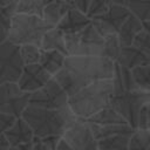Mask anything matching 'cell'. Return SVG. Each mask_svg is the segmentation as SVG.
I'll return each mask as SVG.
<instances>
[{"label": "cell", "instance_id": "1", "mask_svg": "<svg viewBox=\"0 0 150 150\" xmlns=\"http://www.w3.org/2000/svg\"><path fill=\"white\" fill-rule=\"evenodd\" d=\"M114 69L115 61L108 57L68 55L63 68L53 77L57 81L67 95L71 96L91 82L112 79Z\"/></svg>", "mask_w": 150, "mask_h": 150}, {"label": "cell", "instance_id": "2", "mask_svg": "<svg viewBox=\"0 0 150 150\" xmlns=\"http://www.w3.org/2000/svg\"><path fill=\"white\" fill-rule=\"evenodd\" d=\"M21 117L29 124L36 137L50 135L62 136L77 120L69 107L62 109H46L32 104H28Z\"/></svg>", "mask_w": 150, "mask_h": 150}, {"label": "cell", "instance_id": "3", "mask_svg": "<svg viewBox=\"0 0 150 150\" xmlns=\"http://www.w3.org/2000/svg\"><path fill=\"white\" fill-rule=\"evenodd\" d=\"M112 96L111 79L91 82L68 98V107L77 118L88 120L110 103Z\"/></svg>", "mask_w": 150, "mask_h": 150}, {"label": "cell", "instance_id": "4", "mask_svg": "<svg viewBox=\"0 0 150 150\" xmlns=\"http://www.w3.org/2000/svg\"><path fill=\"white\" fill-rule=\"evenodd\" d=\"M54 26L43 20L42 16L15 13L11 19L8 29V41L14 45H36L40 46L43 35Z\"/></svg>", "mask_w": 150, "mask_h": 150}, {"label": "cell", "instance_id": "5", "mask_svg": "<svg viewBox=\"0 0 150 150\" xmlns=\"http://www.w3.org/2000/svg\"><path fill=\"white\" fill-rule=\"evenodd\" d=\"M68 55L102 56L104 38L96 30L91 22L82 30L74 34H64Z\"/></svg>", "mask_w": 150, "mask_h": 150}, {"label": "cell", "instance_id": "6", "mask_svg": "<svg viewBox=\"0 0 150 150\" xmlns=\"http://www.w3.org/2000/svg\"><path fill=\"white\" fill-rule=\"evenodd\" d=\"M148 102H150V94L139 89H135V90H125L123 93L112 95L109 104L135 130L137 129V122H138V115L141 108Z\"/></svg>", "mask_w": 150, "mask_h": 150}, {"label": "cell", "instance_id": "7", "mask_svg": "<svg viewBox=\"0 0 150 150\" xmlns=\"http://www.w3.org/2000/svg\"><path fill=\"white\" fill-rule=\"evenodd\" d=\"M25 63L20 56V46L5 41L0 43V84L18 82Z\"/></svg>", "mask_w": 150, "mask_h": 150}, {"label": "cell", "instance_id": "8", "mask_svg": "<svg viewBox=\"0 0 150 150\" xmlns=\"http://www.w3.org/2000/svg\"><path fill=\"white\" fill-rule=\"evenodd\" d=\"M68 98L67 93L52 77L43 87L30 94L29 104L46 109H62L68 107Z\"/></svg>", "mask_w": 150, "mask_h": 150}, {"label": "cell", "instance_id": "9", "mask_svg": "<svg viewBox=\"0 0 150 150\" xmlns=\"http://www.w3.org/2000/svg\"><path fill=\"white\" fill-rule=\"evenodd\" d=\"M30 94L23 91L18 82H6L0 84V111L21 117L23 110L29 104Z\"/></svg>", "mask_w": 150, "mask_h": 150}, {"label": "cell", "instance_id": "10", "mask_svg": "<svg viewBox=\"0 0 150 150\" xmlns=\"http://www.w3.org/2000/svg\"><path fill=\"white\" fill-rule=\"evenodd\" d=\"M130 14L131 13L127 5L111 4L109 9L104 14L91 19V25L104 38L111 34H117L122 23Z\"/></svg>", "mask_w": 150, "mask_h": 150}, {"label": "cell", "instance_id": "11", "mask_svg": "<svg viewBox=\"0 0 150 150\" xmlns=\"http://www.w3.org/2000/svg\"><path fill=\"white\" fill-rule=\"evenodd\" d=\"M62 138L73 150H98V141L94 136L89 123L82 118H77L76 122L63 132Z\"/></svg>", "mask_w": 150, "mask_h": 150}, {"label": "cell", "instance_id": "12", "mask_svg": "<svg viewBox=\"0 0 150 150\" xmlns=\"http://www.w3.org/2000/svg\"><path fill=\"white\" fill-rule=\"evenodd\" d=\"M52 77L53 76L45 70L40 63L25 64L18 80V84L23 91L32 94L43 87Z\"/></svg>", "mask_w": 150, "mask_h": 150}, {"label": "cell", "instance_id": "13", "mask_svg": "<svg viewBox=\"0 0 150 150\" xmlns=\"http://www.w3.org/2000/svg\"><path fill=\"white\" fill-rule=\"evenodd\" d=\"M90 22L91 20L87 16L86 13L71 6L56 27L60 28L64 34H74L84 29Z\"/></svg>", "mask_w": 150, "mask_h": 150}, {"label": "cell", "instance_id": "14", "mask_svg": "<svg viewBox=\"0 0 150 150\" xmlns=\"http://www.w3.org/2000/svg\"><path fill=\"white\" fill-rule=\"evenodd\" d=\"M4 135L11 146H18L20 144L32 142L34 138V132L32 128L22 117H18L14 124L8 130H6Z\"/></svg>", "mask_w": 150, "mask_h": 150}, {"label": "cell", "instance_id": "15", "mask_svg": "<svg viewBox=\"0 0 150 150\" xmlns=\"http://www.w3.org/2000/svg\"><path fill=\"white\" fill-rule=\"evenodd\" d=\"M116 62L122 67H125L128 69H132L135 67H139V66H144V64L150 63V57L146 56L137 47L131 45V46L121 47V50H120V54H118Z\"/></svg>", "mask_w": 150, "mask_h": 150}, {"label": "cell", "instance_id": "16", "mask_svg": "<svg viewBox=\"0 0 150 150\" xmlns=\"http://www.w3.org/2000/svg\"><path fill=\"white\" fill-rule=\"evenodd\" d=\"M143 30V23L139 19H137L134 14H130L127 20L122 23L120 30L117 32V38L121 43V47L131 46L136 35Z\"/></svg>", "mask_w": 150, "mask_h": 150}, {"label": "cell", "instance_id": "17", "mask_svg": "<svg viewBox=\"0 0 150 150\" xmlns=\"http://www.w3.org/2000/svg\"><path fill=\"white\" fill-rule=\"evenodd\" d=\"M70 7L71 5L64 0H52L45 7L42 18L46 22L55 27L63 19V16L66 15V13L69 11Z\"/></svg>", "mask_w": 150, "mask_h": 150}, {"label": "cell", "instance_id": "18", "mask_svg": "<svg viewBox=\"0 0 150 150\" xmlns=\"http://www.w3.org/2000/svg\"><path fill=\"white\" fill-rule=\"evenodd\" d=\"M40 47H41V49H45V50H57L68 56L66 40H64V33L56 26L52 27L43 35Z\"/></svg>", "mask_w": 150, "mask_h": 150}, {"label": "cell", "instance_id": "19", "mask_svg": "<svg viewBox=\"0 0 150 150\" xmlns=\"http://www.w3.org/2000/svg\"><path fill=\"white\" fill-rule=\"evenodd\" d=\"M67 55L57 50H45L41 49V55L39 63L42 66L45 70H47L52 76H54L59 70H61L64 66Z\"/></svg>", "mask_w": 150, "mask_h": 150}, {"label": "cell", "instance_id": "20", "mask_svg": "<svg viewBox=\"0 0 150 150\" xmlns=\"http://www.w3.org/2000/svg\"><path fill=\"white\" fill-rule=\"evenodd\" d=\"M89 123V122H88ZM90 129L96 137V139H102L105 137H111L116 135H131L134 129L129 124H108L100 125L95 123H89Z\"/></svg>", "mask_w": 150, "mask_h": 150}, {"label": "cell", "instance_id": "21", "mask_svg": "<svg viewBox=\"0 0 150 150\" xmlns=\"http://www.w3.org/2000/svg\"><path fill=\"white\" fill-rule=\"evenodd\" d=\"M89 123H95L100 125H108V124H128L127 121L110 105H105L100 111L94 114L91 117L86 120Z\"/></svg>", "mask_w": 150, "mask_h": 150}, {"label": "cell", "instance_id": "22", "mask_svg": "<svg viewBox=\"0 0 150 150\" xmlns=\"http://www.w3.org/2000/svg\"><path fill=\"white\" fill-rule=\"evenodd\" d=\"M52 0H19L15 2V13L42 16L43 9Z\"/></svg>", "mask_w": 150, "mask_h": 150}, {"label": "cell", "instance_id": "23", "mask_svg": "<svg viewBox=\"0 0 150 150\" xmlns=\"http://www.w3.org/2000/svg\"><path fill=\"white\" fill-rule=\"evenodd\" d=\"M130 135H116L98 139V150H129Z\"/></svg>", "mask_w": 150, "mask_h": 150}, {"label": "cell", "instance_id": "24", "mask_svg": "<svg viewBox=\"0 0 150 150\" xmlns=\"http://www.w3.org/2000/svg\"><path fill=\"white\" fill-rule=\"evenodd\" d=\"M129 150H150V129H135L129 137Z\"/></svg>", "mask_w": 150, "mask_h": 150}, {"label": "cell", "instance_id": "25", "mask_svg": "<svg viewBox=\"0 0 150 150\" xmlns=\"http://www.w3.org/2000/svg\"><path fill=\"white\" fill-rule=\"evenodd\" d=\"M131 74L136 83V87L139 90L150 94V63L132 68Z\"/></svg>", "mask_w": 150, "mask_h": 150}, {"label": "cell", "instance_id": "26", "mask_svg": "<svg viewBox=\"0 0 150 150\" xmlns=\"http://www.w3.org/2000/svg\"><path fill=\"white\" fill-rule=\"evenodd\" d=\"M127 7L142 22L150 21V0H127Z\"/></svg>", "mask_w": 150, "mask_h": 150}, {"label": "cell", "instance_id": "27", "mask_svg": "<svg viewBox=\"0 0 150 150\" xmlns=\"http://www.w3.org/2000/svg\"><path fill=\"white\" fill-rule=\"evenodd\" d=\"M41 55V47L32 43L21 45L20 46V56L25 64L39 63Z\"/></svg>", "mask_w": 150, "mask_h": 150}, {"label": "cell", "instance_id": "28", "mask_svg": "<svg viewBox=\"0 0 150 150\" xmlns=\"http://www.w3.org/2000/svg\"><path fill=\"white\" fill-rule=\"evenodd\" d=\"M121 50V43L118 41L117 34H111L104 36V49H103V57H108L116 62L118 54Z\"/></svg>", "mask_w": 150, "mask_h": 150}, {"label": "cell", "instance_id": "29", "mask_svg": "<svg viewBox=\"0 0 150 150\" xmlns=\"http://www.w3.org/2000/svg\"><path fill=\"white\" fill-rule=\"evenodd\" d=\"M110 5H111V2L109 0H91L88 8H87L86 14L91 20L95 16L104 14L109 9Z\"/></svg>", "mask_w": 150, "mask_h": 150}, {"label": "cell", "instance_id": "30", "mask_svg": "<svg viewBox=\"0 0 150 150\" xmlns=\"http://www.w3.org/2000/svg\"><path fill=\"white\" fill-rule=\"evenodd\" d=\"M132 45L137 47L139 50H142L146 56L150 57V34L146 33L144 29L136 35Z\"/></svg>", "mask_w": 150, "mask_h": 150}, {"label": "cell", "instance_id": "31", "mask_svg": "<svg viewBox=\"0 0 150 150\" xmlns=\"http://www.w3.org/2000/svg\"><path fill=\"white\" fill-rule=\"evenodd\" d=\"M14 14H15V2L0 7V25L9 28L11 19Z\"/></svg>", "mask_w": 150, "mask_h": 150}, {"label": "cell", "instance_id": "32", "mask_svg": "<svg viewBox=\"0 0 150 150\" xmlns=\"http://www.w3.org/2000/svg\"><path fill=\"white\" fill-rule=\"evenodd\" d=\"M137 129H150V102L145 103L139 111Z\"/></svg>", "mask_w": 150, "mask_h": 150}, {"label": "cell", "instance_id": "33", "mask_svg": "<svg viewBox=\"0 0 150 150\" xmlns=\"http://www.w3.org/2000/svg\"><path fill=\"white\" fill-rule=\"evenodd\" d=\"M120 70H121V77H122L124 90H135V89H138L136 87L135 81H134V77H132V74H131V69H128L125 67L120 66Z\"/></svg>", "mask_w": 150, "mask_h": 150}, {"label": "cell", "instance_id": "34", "mask_svg": "<svg viewBox=\"0 0 150 150\" xmlns=\"http://www.w3.org/2000/svg\"><path fill=\"white\" fill-rule=\"evenodd\" d=\"M18 117L7 114V112H2L0 111V134H4L6 130H8L15 122Z\"/></svg>", "mask_w": 150, "mask_h": 150}, {"label": "cell", "instance_id": "35", "mask_svg": "<svg viewBox=\"0 0 150 150\" xmlns=\"http://www.w3.org/2000/svg\"><path fill=\"white\" fill-rule=\"evenodd\" d=\"M90 1L91 0H70V4H71V6L76 7L77 9L82 11L83 13H86L87 12V8H88V6L90 4Z\"/></svg>", "mask_w": 150, "mask_h": 150}, {"label": "cell", "instance_id": "36", "mask_svg": "<svg viewBox=\"0 0 150 150\" xmlns=\"http://www.w3.org/2000/svg\"><path fill=\"white\" fill-rule=\"evenodd\" d=\"M33 150H49V149L42 143V141L39 137L34 136V138H33Z\"/></svg>", "mask_w": 150, "mask_h": 150}, {"label": "cell", "instance_id": "37", "mask_svg": "<svg viewBox=\"0 0 150 150\" xmlns=\"http://www.w3.org/2000/svg\"><path fill=\"white\" fill-rule=\"evenodd\" d=\"M8 29H9L8 27L0 25V43L8 40Z\"/></svg>", "mask_w": 150, "mask_h": 150}, {"label": "cell", "instance_id": "38", "mask_svg": "<svg viewBox=\"0 0 150 150\" xmlns=\"http://www.w3.org/2000/svg\"><path fill=\"white\" fill-rule=\"evenodd\" d=\"M55 150H73L71 149V146L61 137V139L59 141V143L56 144V148H55Z\"/></svg>", "mask_w": 150, "mask_h": 150}, {"label": "cell", "instance_id": "39", "mask_svg": "<svg viewBox=\"0 0 150 150\" xmlns=\"http://www.w3.org/2000/svg\"><path fill=\"white\" fill-rule=\"evenodd\" d=\"M11 144L8 143L7 138L5 137L4 134H0V150H9Z\"/></svg>", "mask_w": 150, "mask_h": 150}, {"label": "cell", "instance_id": "40", "mask_svg": "<svg viewBox=\"0 0 150 150\" xmlns=\"http://www.w3.org/2000/svg\"><path fill=\"white\" fill-rule=\"evenodd\" d=\"M143 23V29L150 34V21H145V22H142Z\"/></svg>", "mask_w": 150, "mask_h": 150}, {"label": "cell", "instance_id": "41", "mask_svg": "<svg viewBox=\"0 0 150 150\" xmlns=\"http://www.w3.org/2000/svg\"><path fill=\"white\" fill-rule=\"evenodd\" d=\"M14 2H15L14 0H0V7L7 6V5H11V4H14Z\"/></svg>", "mask_w": 150, "mask_h": 150}, {"label": "cell", "instance_id": "42", "mask_svg": "<svg viewBox=\"0 0 150 150\" xmlns=\"http://www.w3.org/2000/svg\"><path fill=\"white\" fill-rule=\"evenodd\" d=\"M111 4H118V5H125L127 0H109Z\"/></svg>", "mask_w": 150, "mask_h": 150}, {"label": "cell", "instance_id": "43", "mask_svg": "<svg viewBox=\"0 0 150 150\" xmlns=\"http://www.w3.org/2000/svg\"><path fill=\"white\" fill-rule=\"evenodd\" d=\"M9 150H20V149H18V148H15V146H11Z\"/></svg>", "mask_w": 150, "mask_h": 150}, {"label": "cell", "instance_id": "44", "mask_svg": "<svg viewBox=\"0 0 150 150\" xmlns=\"http://www.w3.org/2000/svg\"><path fill=\"white\" fill-rule=\"evenodd\" d=\"M64 1H67V2H69V4H70V0H64ZM70 5H71V4H70Z\"/></svg>", "mask_w": 150, "mask_h": 150}, {"label": "cell", "instance_id": "45", "mask_svg": "<svg viewBox=\"0 0 150 150\" xmlns=\"http://www.w3.org/2000/svg\"><path fill=\"white\" fill-rule=\"evenodd\" d=\"M14 1H15V2H18V1H19V0H14Z\"/></svg>", "mask_w": 150, "mask_h": 150}]
</instances>
